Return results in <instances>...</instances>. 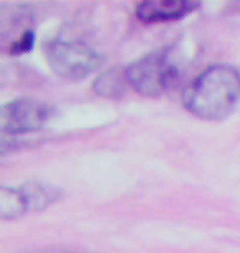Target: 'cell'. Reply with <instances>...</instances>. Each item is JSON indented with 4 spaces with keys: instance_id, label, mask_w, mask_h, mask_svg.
Listing matches in <instances>:
<instances>
[{
    "instance_id": "6da1fadb",
    "label": "cell",
    "mask_w": 240,
    "mask_h": 253,
    "mask_svg": "<svg viewBox=\"0 0 240 253\" xmlns=\"http://www.w3.org/2000/svg\"><path fill=\"white\" fill-rule=\"evenodd\" d=\"M240 99V74L232 66L207 68L183 94V104L201 119L217 120L231 114Z\"/></svg>"
},
{
    "instance_id": "7a4b0ae2",
    "label": "cell",
    "mask_w": 240,
    "mask_h": 253,
    "mask_svg": "<svg viewBox=\"0 0 240 253\" xmlns=\"http://www.w3.org/2000/svg\"><path fill=\"white\" fill-rule=\"evenodd\" d=\"M125 81L142 95L156 97L178 81V68L166 49L150 53L124 71Z\"/></svg>"
},
{
    "instance_id": "3957f363",
    "label": "cell",
    "mask_w": 240,
    "mask_h": 253,
    "mask_svg": "<svg viewBox=\"0 0 240 253\" xmlns=\"http://www.w3.org/2000/svg\"><path fill=\"white\" fill-rule=\"evenodd\" d=\"M51 69L66 79H83L102 63L94 49L78 42H56L47 49Z\"/></svg>"
},
{
    "instance_id": "277c9868",
    "label": "cell",
    "mask_w": 240,
    "mask_h": 253,
    "mask_svg": "<svg viewBox=\"0 0 240 253\" xmlns=\"http://www.w3.org/2000/svg\"><path fill=\"white\" fill-rule=\"evenodd\" d=\"M49 115V109L33 99H18L2 107V133L17 135L37 131L43 126Z\"/></svg>"
},
{
    "instance_id": "5b68a950",
    "label": "cell",
    "mask_w": 240,
    "mask_h": 253,
    "mask_svg": "<svg viewBox=\"0 0 240 253\" xmlns=\"http://www.w3.org/2000/svg\"><path fill=\"white\" fill-rule=\"evenodd\" d=\"M197 7V3L181 2V0H158V2H144L135 10L137 18L145 23L166 22L185 17Z\"/></svg>"
},
{
    "instance_id": "8992f818",
    "label": "cell",
    "mask_w": 240,
    "mask_h": 253,
    "mask_svg": "<svg viewBox=\"0 0 240 253\" xmlns=\"http://www.w3.org/2000/svg\"><path fill=\"white\" fill-rule=\"evenodd\" d=\"M25 212H28V207L20 188H2V192H0V217L3 220L15 219Z\"/></svg>"
},
{
    "instance_id": "52a82bcc",
    "label": "cell",
    "mask_w": 240,
    "mask_h": 253,
    "mask_svg": "<svg viewBox=\"0 0 240 253\" xmlns=\"http://www.w3.org/2000/svg\"><path fill=\"white\" fill-rule=\"evenodd\" d=\"M28 211H40L54 199V191L40 183H25L20 186Z\"/></svg>"
},
{
    "instance_id": "ba28073f",
    "label": "cell",
    "mask_w": 240,
    "mask_h": 253,
    "mask_svg": "<svg viewBox=\"0 0 240 253\" xmlns=\"http://www.w3.org/2000/svg\"><path fill=\"white\" fill-rule=\"evenodd\" d=\"M125 74H120L119 71L110 69L105 74H102L94 83V90L104 97H119L124 92Z\"/></svg>"
},
{
    "instance_id": "9c48e42d",
    "label": "cell",
    "mask_w": 240,
    "mask_h": 253,
    "mask_svg": "<svg viewBox=\"0 0 240 253\" xmlns=\"http://www.w3.org/2000/svg\"><path fill=\"white\" fill-rule=\"evenodd\" d=\"M32 44H33V35H32V32H30V30H27V32H23L12 43V48H10V51H12L13 54L27 53V51H30V49H32Z\"/></svg>"
}]
</instances>
